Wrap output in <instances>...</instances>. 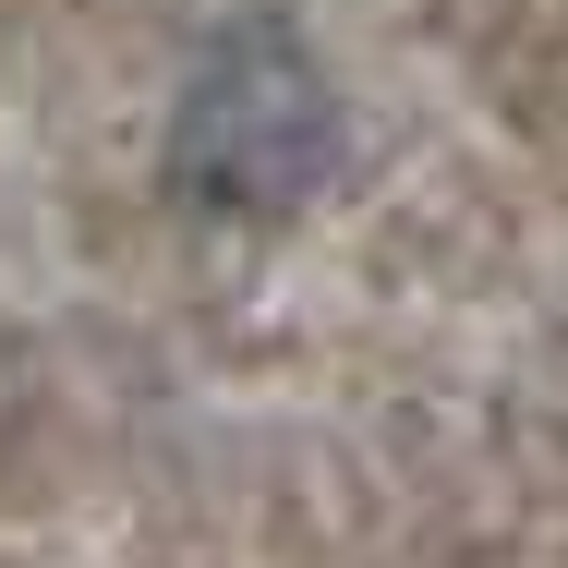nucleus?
I'll list each match as a JSON object with an SVG mask.
<instances>
[{
  "label": "nucleus",
  "instance_id": "f257e3e1",
  "mask_svg": "<svg viewBox=\"0 0 568 568\" xmlns=\"http://www.w3.org/2000/svg\"><path fill=\"white\" fill-rule=\"evenodd\" d=\"M327 182H339V73L278 0H254L194 49L170 98V194L206 219H291Z\"/></svg>",
  "mask_w": 568,
  "mask_h": 568
}]
</instances>
